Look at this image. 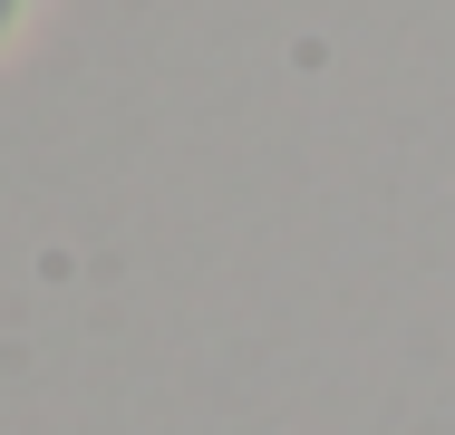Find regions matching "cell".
I'll use <instances>...</instances> for the list:
<instances>
[{"instance_id":"6da1fadb","label":"cell","mask_w":455,"mask_h":435,"mask_svg":"<svg viewBox=\"0 0 455 435\" xmlns=\"http://www.w3.org/2000/svg\"><path fill=\"white\" fill-rule=\"evenodd\" d=\"M20 10H29V0H0V39H10V29H20Z\"/></svg>"}]
</instances>
